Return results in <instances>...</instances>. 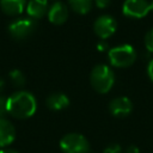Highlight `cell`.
<instances>
[{
    "mask_svg": "<svg viewBox=\"0 0 153 153\" xmlns=\"http://www.w3.org/2000/svg\"><path fill=\"white\" fill-rule=\"evenodd\" d=\"M48 19L51 24L61 25L68 19V7L61 1L54 2L48 10Z\"/></svg>",
    "mask_w": 153,
    "mask_h": 153,
    "instance_id": "cell-9",
    "label": "cell"
},
{
    "mask_svg": "<svg viewBox=\"0 0 153 153\" xmlns=\"http://www.w3.org/2000/svg\"><path fill=\"white\" fill-rule=\"evenodd\" d=\"M8 76H10V80L12 81V84H13L14 86L22 87V86L25 85V75L23 74L22 71H19V69H13V71L10 72Z\"/></svg>",
    "mask_w": 153,
    "mask_h": 153,
    "instance_id": "cell-15",
    "label": "cell"
},
{
    "mask_svg": "<svg viewBox=\"0 0 153 153\" xmlns=\"http://www.w3.org/2000/svg\"><path fill=\"white\" fill-rule=\"evenodd\" d=\"M0 8L7 16H18L26 8V0H0Z\"/></svg>",
    "mask_w": 153,
    "mask_h": 153,
    "instance_id": "cell-12",
    "label": "cell"
},
{
    "mask_svg": "<svg viewBox=\"0 0 153 153\" xmlns=\"http://www.w3.org/2000/svg\"><path fill=\"white\" fill-rule=\"evenodd\" d=\"M90 82L92 88L98 93H108L115 84V74L106 65H96L90 73Z\"/></svg>",
    "mask_w": 153,
    "mask_h": 153,
    "instance_id": "cell-2",
    "label": "cell"
},
{
    "mask_svg": "<svg viewBox=\"0 0 153 153\" xmlns=\"http://www.w3.org/2000/svg\"><path fill=\"white\" fill-rule=\"evenodd\" d=\"M97 50L98 51H100V53H103V51H105V50H108V44L105 43V42H99L98 44H97Z\"/></svg>",
    "mask_w": 153,
    "mask_h": 153,
    "instance_id": "cell-21",
    "label": "cell"
},
{
    "mask_svg": "<svg viewBox=\"0 0 153 153\" xmlns=\"http://www.w3.org/2000/svg\"><path fill=\"white\" fill-rule=\"evenodd\" d=\"M151 4H152V11H153V0H151Z\"/></svg>",
    "mask_w": 153,
    "mask_h": 153,
    "instance_id": "cell-25",
    "label": "cell"
},
{
    "mask_svg": "<svg viewBox=\"0 0 153 153\" xmlns=\"http://www.w3.org/2000/svg\"><path fill=\"white\" fill-rule=\"evenodd\" d=\"M103 153H123V151L118 143H111L104 148Z\"/></svg>",
    "mask_w": 153,
    "mask_h": 153,
    "instance_id": "cell-17",
    "label": "cell"
},
{
    "mask_svg": "<svg viewBox=\"0 0 153 153\" xmlns=\"http://www.w3.org/2000/svg\"><path fill=\"white\" fill-rule=\"evenodd\" d=\"M69 105V98L62 93V92H55L51 93L47 98V106L53 111H61L68 108Z\"/></svg>",
    "mask_w": 153,
    "mask_h": 153,
    "instance_id": "cell-13",
    "label": "cell"
},
{
    "mask_svg": "<svg viewBox=\"0 0 153 153\" xmlns=\"http://www.w3.org/2000/svg\"><path fill=\"white\" fill-rule=\"evenodd\" d=\"M16 139L14 126L5 118H0V148L10 146Z\"/></svg>",
    "mask_w": 153,
    "mask_h": 153,
    "instance_id": "cell-10",
    "label": "cell"
},
{
    "mask_svg": "<svg viewBox=\"0 0 153 153\" xmlns=\"http://www.w3.org/2000/svg\"><path fill=\"white\" fill-rule=\"evenodd\" d=\"M25 10L31 19H41L48 13V0H29Z\"/></svg>",
    "mask_w": 153,
    "mask_h": 153,
    "instance_id": "cell-11",
    "label": "cell"
},
{
    "mask_svg": "<svg viewBox=\"0 0 153 153\" xmlns=\"http://www.w3.org/2000/svg\"><path fill=\"white\" fill-rule=\"evenodd\" d=\"M60 148L63 153H88L90 143L79 133H68L60 140Z\"/></svg>",
    "mask_w": 153,
    "mask_h": 153,
    "instance_id": "cell-4",
    "label": "cell"
},
{
    "mask_svg": "<svg viewBox=\"0 0 153 153\" xmlns=\"http://www.w3.org/2000/svg\"><path fill=\"white\" fill-rule=\"evenodd\" d=\"M68 5L75 13L86 14L91 11L93 6V1L92 0H68Z\"/></svg>",
    "mask_w": 153,
    "mask_h": 153,
    "instance_id": "cell-14",
    "label": "cell"
},
{
    "mask_svg": "<svg viewBox=\"0 0 153 153\" xmlns=\"http://www.w3.org/2000/svg\"><path fill=\"white\" fill-rule=\"evenodd\" d=\"M36 29V23L31 18H19L8 25V33L14 39L29 37Z\"/></svg>",
    "mask_w": 153,
    "mask_h": 153,
    "instance_id": "cell-6",
    "label": "cell"
},
{
    "mask_svg": "<svg viewBox=\"0 0 153 153\" xmlns=\"http://www.w3.org/2000/svg\"><path fill=\"white\" fill-rule=\"evenodd\" d=\"M108 59L111 66L116 68H127L136 60V50L130 44H121L109 49Z\"/></svg>",
    "mask_w": 153,
    "mask_h": 153,
    "instance_id": "cell-3",
    "label": "cell"
},
{
    "mask_svg": "<svg viewBox=\"0 0 153 153\" xmlns=\"http://www.w3.org/2000/svg\"><path fill=\"white\" fill-rule=\"evenodd\" d=\"M4 87H5V81H4V80L0 78V92L4 90Z\"/></svg>",
    "mask_w": 153,
    "mask_h": 153,
    "instance_id": "cell-24",
    "label": "cell"
},
{
    "mask_svg": "<svg viewBox=\"0 0 153 153\" xmlns=\"http://www.w3.org/2000/svg\"><path fill=\"white\" fill-rule=\"evenodd\" d=\"M133 110V103L128 97L121 96L117 98H114L109 103V111L114 117L123 118L127 117Z\"/></svg>",
    "mask_w": 153,
    "mask_h": 153,
    "instance_id": "cell-8",
    "label": "cell"
},
{
    "mask_svg": "<svg viewBox=\"0 0 153 153\" xmlns=\"http://www.w3.org/2000/svg\"><path fill=\"white\" fill-rule=\"evenodd\" d=\"M124 153H140V149H139L136 146L131 145V146H129V147L126 149V152H124Z\"/></svg>",
    "mask_w": 153,
    "mask_h": 153,
    "instance_id": "cell-22",
    "label": "cell"
},
{
    "mask_svg": "<svg viewBox=\"0 0 153 153\" xmlns=\"http://www.w3.org/2000/svg\"><path fill=\"white\" fill-rule=\"evenodd\" d=\"M93 1H94V5L100 10L106 8L111 2V0H93Z\"/></svg>",
    "mask_w": 153,
    "mask_h": 153,
    "instance_id": "cell-19",
    "label": "cell"
},
{
    "mask_svg": "<svg viewBox=\"0 0 153 153\" xmlns=\"http://www.w3.org/2000/svg\"><path fill=\"white\" fill-rule=\"evenodd\" d=\"M152 11V4L148 0H124L122 12L126 17L141 19Z\"/></svg>",
    "mask_w": 153,
    "mask_h": 153,
    "instance_id": "cell-5",
    "label": "cell"
},
{
    "mask_svg": "<svg viewBox=\"0 0 153 153\" xmlns=\"http://www.w3.org/2000/svg\"><path fill=\"white\" fill-rule=\"evenodd\" d=\"M0 153H18V152L14 149H11V148H2V149H0Z\"/></svg>",
    "mask_w": 153,
    "mask_h": 153,
    "instance_id": "cell-23",
    "label": "cell"
},
{
    "mask_svg": "<svg viewBox=\"0 0 153 153\" xmlns=\"http://www.w3.org/2000/svg\"><path fill=\"white\" fill-rule=\"evenodd\" d=\"M117 29L116 19L109 14L99 16L93 23V31L100 39H108L111 37Z\"/></svg>",
    "mask_w": 153,
    "mask_h": 153,
    "instance_id": "cell-7",
    "label": "cell"
},
{
    "mask_svg": "<svg viewBox=\"0 0 153 153\" xmlns=\"http://www.w3.org/2000/svg\"><path fill=\"white\" fill-rule=\"evenodd\" d=\"M143 42H145L146 49H147L149 53H153V27L149 29V30L146 32L145 38H143Z\"/></svg>",
    "mask_w": 153,
    "mask_h": 153,
    "instance_id": "cell-16",
    "label": "cell"
},
{
    "mask_svg": "<svg viewBox=\"0 0 153 153\" xmlns=\"http://www.w3.org/2000/svg\"><path fill=\"white\" fill-rule=\"evenodd\" d=\"M147 74H148V78L153 81V59L148 62V66H147Z\"/></svg>",
    "mask_w": 153,
    "mask_h": 153,
    "instance_id": "cell-20",
    "label": "cell"
},
{
    "mask_svg": "<svg viewBox=\"0 0 153 153\" xmlns=\"http://www.w3.org/2000/svg\"><path fill=\"white\" fill-rule=\"evenodd\" d=\"M5 114H7V98L0 96V118H4Z\"/></svg>",
    "mask_w": 153,
    "mask_h": 153,
    "instance_id": "cell-18",
    "label": "cell"
},
{
    "mask_svg": "<svg viewBox=\"0 0 153 153\" xmlns=\"http://www.w3.org/2000/svg\"><path fill=\"white\" fill-rule=\"evenodd\" d=\"M37 109V102L32 93L18 91L7 98V112L18 120L31 117Z\"/></svg>",
    "mask_w": 153,
    "mask_h": 153,
    "instance_id": "cell-1",
    "label": "cell"
}]
</instances>
